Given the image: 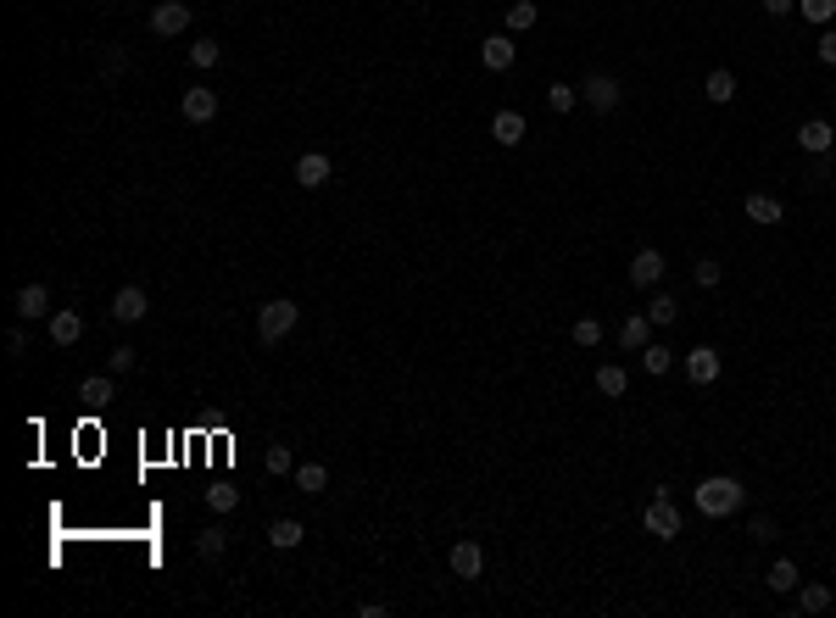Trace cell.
<instances>
[{"mask_svg": "<svg viewBox=\"0 0 836 618\" xmlns=\"http://www.w3.org/2000/svg\"><path fill=\"white\" fill-rule=\"evenodd\" d=\"M748 507V484L742 479H730V474H709L697 484V512L702 518H730V512H742Z\"/></svg>", "mask_w": 836, "mask_h": 618, "instance_id": "1", "label": "cell"}, {"mask_svg": "<svg viewBox=\"0 0 836 618\" xmlns=\"http://www.w3.org/2000/svg\"><path fill=\"white\" fill-rule=\"evenodd\" d=\"M296 323H302V307H296L291 296H274V301L256 307V340H263V346H279L284 335L296 329Z\"/></svg>", "mask_w": 836, "mask_h": 618, "instance_id": "2", "label": "cell"}, {"mask_svg": "<svg viewBox=\"0 0 836 618\" xmlns=\"http://www.w3.org/2000/svg\"><path fill=\"white\" fill-rule=\"evenodd\" d=\"M641 530L658 535V540H674V535H681V507L669 502V491H658V496L647 502V512H641Z\"/></svg>", "mask_w": 836, "mask_h": 618, "instance_id": "3", "label": "cell"}, {"mask_svg": "<svg viewBox=\"0 0 836 618\" xmlns=\"http://www.w3.org/2000/svg\"><path fill=\"white\" fill-rule=\"evenodd\" d=\"M145 23H151L156 40H173V34H184V28H190V6H184V0H156Z\"/></svg>", "mask_w": 836, "mask_h": 618, "instance_id": "4", "label": "cell"}, {"mask_svg": "<svg viewBox=\"0 0 836 618\" xmlns=\"http://www.w3.org/2000/svg\"><path fill=\"white\" fill-rule=\"evenodd\" d=\"M619 95H625V89H619V78H614V73H591V78L581 84V101H586L591 112H602V117L619 106Z\"/></svg>", "mask_w": 836, "mask_h": 618, "instance_id": "5", "label": "cell"}, {"mask_svg": "<svg viewBox=\"0 0 836 618\" xmlns=\"http://www.w3.org/2000/svg\"><path fill=\"white\" fill-rule=\"evenodd\" d=\"M630 284H636V290H658V284H664V251H658V245H647V251L630 256Z\"/></svg>", "mask_w": 836, "mask_h": 618, "instance_id": "6", "label": "cell"}, {"mask_svg": "<svg viewBox=\"0 0 836 618\" xmlns=\"http://www.w3.org/2000/svg\"><path fill=\"white\" fill-rule=\"evenodd\" d=\"M179 112H184V123H212V117H218V89L190 84V89H184V101H179Z\"/></svg>", "mask_w": 836, "mask_h": 618, "instance_id": "7", "label": "cell"}, {"mask_svg": "<svg viewBox=\"0 0 836 618\" xmlns=\"http://www.w3.org/2000/svg\"><path fill=\"white\" fill-rule=\"evenodd\" d=\"M720 368H725V363H720V351H714V346H692V351H686V379H692L697 390H702V384H714Z\"/></svg>", "mask_w": 836, "mask_h": 618, "instance_id": "8", "label": "cell"}, {"mask_svg": "<svg viewBox=\"0 0 836 618\" xmlns=\"http://www.w3.org/2000/svg\"><path fill=\"white\" fill-rule=\"evenodd\" d=\"M112 318L117 323H140V318H151V296L140 284H123L117 296H112Z\"/></svg>", "mask_w": 836, "mask_h": 618, "instance_id": "9", "label": "cell"}, {"mask_svg": "<svg viewBox=\"0 0 836 618\" xmlns=\"http://www.w3.org/2000/svg\"><path fill=\"white\" fill-rule=\"evenodd\" d=\"M330 173H335V161H330L324 151H302V156H296V179H302V189H324Z\"/></svg>", "mask_w": 836, "mask_h": 618, "instance_id": "10", "label": "cell"}, {"mask_svg": "<svg viewBox=\"0 0 836 618\" xmlns=\"http://www.w3.org/2000/svg\"><path fill=\"white\" fill-rule=\"evenodd\" d=\"M513 56H519V51H513V34L479 40V68H486V73H507V68H513Z\"/></svg>", "mask_w": 836, "mask_h": 618, "instance_id": "11", "label": "cell"}, {"mask_svg": "<svg viewBox=\"0 0 836 618\" xmlns=\"http://www.w3.org/2000/svg\"><path fill=\"white\" fill-rule=\"evenodd\" d=\"M797 145L809 151V156H831V145H836V123H825V117H809L797 128Z\"/></svg>", "mask_w": 836, "mask_h": 618, "instance_id": "12", "label": "cell"}, {"mask_svg": "<svg viewBox=\"0 0 836 618\" xmlns=\"http://www.w3.org/2000/svg\"><path fill=\"white\" fill-rule=\"evenodd\" d=\"M446 563H452V574H458V579H479V568H486V551H479V540H458Z\"/></svg>", "mask_w": 836, "mask_h": 618, "instance_id": "13", "label": "cell"}, {"mask_svg": "<svg viewBox=\"0 0 836 618\" xmlns=\"http://www.w3.org/2000/svg\"><path fill=\"white\" fill-rule=\"evenodd\" d=\"M12 307H17V318H51V290L34 279V284H23V290H17V301H12Z\"/></svg>", "mask_w": 836, "mask_h": 618, "instance_id": "14", "label": "cell"}, {"mask_svg": "<svg viewBox=\"0 0 836 618\" xmlns=\"http://www.w3.org/2000/svg\"><path fill=\"white\" fill-rule=\"evenodd\" d=\"M525 134H530V128H525L519 112H497V117H491V140H497V145L513 151V145H525Z\"/></svg>", "mask_w": 836, "mask_h": 618, "instance_id": "15", "label": "cell"}, {"mask_svg": "<svg viewBox=\"0 0 836 618\" xmlns=\"http://www.w3.org/2000/svg\"><path fill=\"white\" fill-rule=\"evenodd\" d=\"M786 212H781V201H776V195H748V223H758V229H776V223H781Z\"/></svg>", "mask_w": 836, "mask_h": 618, "instance_id": "16", "label": "cell"}, {"mask_svg": "<svg viewBox=\"0 0 836 618\" xmlns=\"http://www.w3.org/2000/svg\"><path fill=\"white\" fill-rule=\"evenodd\" d=\"M84 340V318L79 312H51V346H79Z\"/></svg>", "mask_w": 836, "mask_h": 618, "instance_id": "17", "label": "cell"}, {"mask_svg": "<svg viewBox=\"0 0 836 618\" xmlns=\"http://www.w3.org/2000/svg\"><path fill=\"white\" fill-rule=\"evenodd\" d=\"M647 340H653V318H647V312H630V318L619 323V346H625V351H641Z\"/></svg>", "mask_w": 836, "mask_h": 618, "instance_id": "18", "label": "cell"}, {"mask_svg": "<svg viewBox=\"0 0 836 618\" xmlns=\"http://www.w3.org/2000/svg\"><path fill=\"white\" fill-rule=\"evenodd\" d=\"M636 356H641V368H647V374H653V379H664V374H669V368H674V351H669V346H664V340H647V346H641V351H636Z\"/></svg>", "mask_w": 836, "mask_h": 618, "instance_id": "19", "label": "cell"}, {"mask_svg": "<svg viewBox=\"0 0 836 618\" xmlns=\"http://www.w3.org/2000/svg\"><path fill=\"white\" fill-rule=\"evenodd\" d=\"M702 95H709L714 106H725V101H736V73L730 68H714L709 78H702Z\"/></svg>", "mask_w": 836, "mask_h": 618, "instance_id": "20", "label": "cell"}, {"mask_svg": "<svg viewBox=\"0 0 836 618\" xmlns=\"http://www.w3.org/2000/svg\"><path fill=\"white\" fill-rule=\"evenodd\" d=\"M296 491H302V496H324V491H330V468H324V463H302V468H296Z\"/></svg>", "mask_w": 836, "mask_h": 618, "instance_id": "21", "label": "cell"}, {"mask_svg": "<svg viewBox=\"0 0 836 618\" xmlns=\"http://www.w3.org/2000/svg\"><path fill=\"white\" fill-rule=\"evenodd\" d=\"M302 524H296V518H274V524H268V546H279V551H296L302 546Z\"/></svg>", "mask_w": 836, "mask_h": 618, "instance_id": "22", "label": "cell"}, {"mask_svg": "<svg viewBox=\"0 0 836 618\" xmlns=\"http://www.w3.org/2000/svg\"><path fill=\"white\" fill-rule=\"evenodd\" d=\"M535 17H541V6H535V0H513V6H507V34H530V28H535Z\"/></svg>", "mask_w": 836, "mask_h": 618, "instance_id": "23", "label": "cell"}, {"mask_svg": "<svg viewBox=\"0 0 836 618\" xmlns=\"http://www.w3.org/2000/svg\"><path fill=\"white\" fill-rule=\"evenodd\" d=\"M597 390H602V396H625V390H630V374H625L619 363H602V368H597Z\"/></svg>", "mask_w": 836, "mask_h": 618, "instance_id": "24", "label": "cell"}, {"mask_svg": "<svg viewBox=\"0 0 836 618\" xmlns=\"http://www.w3.org/2000/svg\"><path fill=\"white\" fill-rule=\"evenodd\" d=\"M831 602H836L831 585H803V591H797V613H825Z\"/></svg>", "mask_w": 836, "mask_h": 618, "instance_id": "25", "label": "cell"}, {"mask_svg": "<svg viewBox=\"0 0 836 618\" xmlns=\"http://www.w3.org/2000/svg\"><path fill=\"white\" fill-rule=\"evenodd\" d=\"M79 401H89V407H107V401H112V374H95V379H84V384H79Z\"/></svg>", "mask_w": 836, "mask_h": 618, "instance_id": "26", "label": "cell"}, {"mask_svg": "<svg viewBox=\"0 0 836 618\" xmlns=\"http://www.w3.org/2000/svg\"><path fill=\"white\" fill-rule=\"evenodd\" d=\"M569 340L581 346V351H591V346H602V323L597 318H574L569 323Z\"/></svg>", "mask_w": 836, "mask_h": 618, "instance_id": "27", "label": "cell"}, {"mask_svg": "<svg viewBox=\"0 0 836 618\" xmlns=\"http://www.w3.org/2000/svg\"><path fill=\"white\" fill-rule=\"evenodd\" d=\"M207 507L212 512H235L240 507V491H235L229 479H218V484H207Z\"/></svg>", "mask_w": 836, "mask_h": 618, "instance_id": "28", "label": "cell"}, {"mask_svg": "<svg viewBox=\"0 0 836 618\" xmlns=\"http://www.w3.org/2000/svg\"><path fill=\"white\" fill-rule=\"evenodd\" d=\"M647 318L658 323V329H669V323H674V318H681V301H674V296H669V290H658V296H653V307H647Z\"/></svg>", "mask_w": 836, "mask_h": 618, "instance_id": "29", "label": "cell"}, {"mask_svg": "<svg viewBox=\"0 0 836 618\" xmlns=\"http://www.w3.org/2000/svg\"><path fill=\"white\" fill-rule=\"evenodd\" d=\"M135 363H140V351H135V346H112V351H107V374H112V379L135 374Z\"/></svg>", "mask_w": 836, "mask_h": 618, "instance_id": "30", "label": "cell"}, {"mask_svg": "<svg viewBox=\"0 0 836 618\" xmlns=\"http://www.w3.org/2000/svg\"><path fill=\"white\" fill-rule=\"evenodd\" d=\"M797 579H803V574H797V563H792V558H781L776 568H769V591H781V596H786V591H797Z\"/></svg>", "mask_w": 836, "mask_h": 618, "instance_id": "31", "label": "cell"}, {"mask_svg": "<svg viewBox=\"0 0 836 618\" xmlns=\"http://www.w3.org/2000/svg\"><path fill=\"white\" fill-rule=\"evenodd\" d=\"M223 546H229V530H218V524L196 535V551H201V558H207V563H212V558H223Z\"/></svg>", "mask_w": 836, "mask_h": 618, "instance_id": "32", "label": "cell"}, {"mask_svg": "<svg viewBox=\"0 0 836 618\" xmlns=\"http://www.w3.org/2000/svg\"><path fill=\"white\" fill-rule=\"evenodd\" d=\"M546 106H553V112H574V106H581V89H569V84H546Z\"/></svg>", "mask_w": 836, "mask_h": 618, "instance_id": "33", "label": "cell"}, {"mask_svg": "<svg viewBox=\"0 0 836 618\" xmlns=\"http://www.w3.org/2000/svg\"><path fill=\"white\" fill-rule=\"evenodd\" d=\"M692 279H697V290H714V284L725 279V268L714 263V256H697V268H692Z\"/></svg>", "mask_w": 836, "mask_h": 618, "instance_id": "34", "label": "cell"}, {"mask_svg": "<svg viewBox=\"0 0 836 618\" xmlns=\"http://www.w3.org/2000/svg\"><path fill=\"white\" fill-rule=\"evenodd\" d=\"M218 56H223L218 40H196V45H190V61H196V68H218Z\"/></svg>", "mask_w": 836, "mask_h": 618, "instance_id": "35", "label": "cell"}, {"mask_svg": "<svg viewBox=\"0 0 836 618\" xmlns=\"http://www.w3.org/2000/svg\"><path fill=\"white\" fill-rule=\"evenodd\" d=\"M117 73H128V51H123V45H107V56H101V78H117Z\"/></svg>", "mask_w": 836, "mask_h": 618, "instance_id": "36", "label": "cell"}, {"mask_svg": "<svg viewBox=\"0 0 836 618\" xmlns=\"http://www.w3.org/2000/svg\"><path fill=\"white\" fill-rule=\"evenodd\" d=\"M797 12L809 17V23H831L836 17V0H797Z\"/></svg>", "mask_w": 836, "mask_h": 618, "instance_id": "37", "label": "cell"}, {"mask_svg": "<svg viewBox=\"0 0 836 618\" xmlns=\"http://www.w3.org/2000/svg\"><path fill=\"white\" fill-rule=\"evenodd\" d=\"M268 474H296V457H291V446H268Z\"/></svg>", "mask_w": 836, "mask_h": 618, "instance_id": "38", "label": "cell"}, {"mask_svg": "<svg viewBox=\"0 0 836 618\" xmlns=\"http://www.w3.org/2000/svg\"><path fill=\"white\" fill-rule=\"evenodd\" d=\"M748 535H753V540H776V518H764V512H758L753 524H748Z\"/></svg>", "mask_w": 836, "mask_h": 618, "instance_id": "39", "label": "cell"}, {"mask_svg": "<svg viewBox=\"0 0 836 618\" xmlns=\"http://www.w3.org/2000/svg\"><path fill=\"white\" fill-rule=\"evenodd\" d=\"M814 51H820L825 68H836V34H820V45H814Z\"/></svg>", "mask_w": 836, "mask_h": 618, "instance_id": "40", "label": "cell"}, {"mask_svg": "<svg viewBox=\"0 0 836 618\" xmlns=\"http://www.w3.org/2000/svg\"><path fill=\"white\" fill-rule=\"evenodd\" d=\"M792 6H797V0H764V12H769V17H792Z\"/></svg>", "mask_w": 836, "mask_h": 618, "instance_id": "41", "label": "cell"}, {"mask_svg": "<svg viewBox=\"0 0 836 618\" xmlns=\"http://www.w3.org/2000/svg\"><path fill=\"white\" fill-rule=\"evenodd\" d=\"M6 351H12V356H23V351H28V335H23V329H12V335H6Z\"/></svg>", "mask_w": 836, "mask_h": 618, "instance_id": "42", "label": "cell"}]
</instances>
